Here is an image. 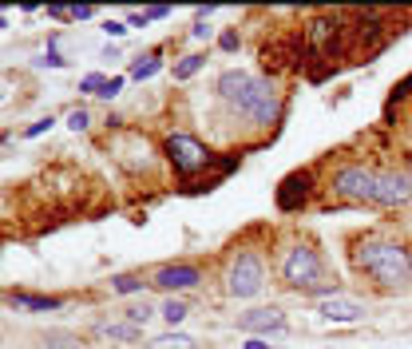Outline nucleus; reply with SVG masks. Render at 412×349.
I'll return each instance as SVG.
<instances>
[{
  "label": "nucleus",
  "instance_id": "nucleus-1",
  "mask_svg": "<svg viewBox=\"0 0 412 349\" xmlns=\"http://www.w3.org/2000/svg\"><path fill=\"white\" fill-rule=\"evenodd\" d=\"M357 270H364L380 290H409L412 286V254L389 238H364L353 250Z\"/></svg>",
  "mask_w": 412,
  "mask_h": 349
},
{
  "label": "nucleus",
  "instance_id": "nucleus-2",
  "mask_svg": "<svg viewBox=\"0 0 412 349\" xmlns=\"http://www.w3.org/2000/svg\"><path fill=\"white\" fill-rule=\"evenodd\" d=\"M325 278V266H321V254L313 246L298 242L293 250H285L282 258V282L293 286V290H321V294H337V286L321 282Z\"/></svg>",
  "mask_w": 412,
  "mask_h": 349
},
{
  "label": "nucleus",
  "instance_id": "nucleus-3",
  "mask_svg": "<svg viewBox=\"0 0 412 349\" xmlns=\"http://www.w3.org/2000/svg\"><path fill=\"white\" fill-rule=\"evenodd\" d=\"M278 111H282L278 83H274L269 76H254L250 92L238 99L234 115H242V119H250V123H258V127H269L274 119H278Z\"/></svg>",
  "mask_w": 412,
  "mask_h": 349
},
{
  "label": "nucleus",
  "instance_id": "nucleus-4",
  "mask_svg": "<svg viewBox=\"0 0 412 349\" xmlns=\"http://www.w3.org/2000/svg\"><path fill=\"white\" fill-rule=\"evenodd\" d=\"M266 286V262L258 250H242L226 270V294L230 298H254Z\"/></svg>",
  "mask_w": 412,
  "mask_h": 349
},
{
  "label": "nucleus",
  "instance_id": "nucleus-5",
  "mask_svg": "<svg viewBox=\"0 0 412 349\" xmlns=\"http://www.w3.org/2000/svg\"><path fill=\"white\" fill-rule=\"evenodd\" d=\"M333 190L349 199V203H373V190H377V171H369L361 163H345L333 174Z\"/></svg>",
  "mask_w": 412,
  "mask_h": 349
},
{
  "label": "nucleus",
  "instance_id": "nucleus-6",
  "mask_svg": "<svg viewBox=\"0 0 412 349\" xmlns=\"http://www.w3.org/2000/svg\"><path fill=\"white\" fill-rule=\"evenodd\" d=\"M167 159L174 163V171L183 174V179H190L194 171H203L206 163H210V151H206L194 135L174 131V135H167Z\"/></svg>",
  "mask_w": 412,
  "mask_h": 349
},
{
  "label": "nucleus",
  "instance_id": "nucleus-7",
  "mask_svg": "<svg viewBox=\"0 0 412 349\" xmlns=\"http://www.w3.org/2000/svg\"><path fill=\"white\" fill-rule=\"evenodd\" d=\"M412 199V179L400 171H377V190L373 203L377 206H404Z\"/></svg>",
  "mask_w": 412,
  "mask_h": 349
},
{
  "label": "nucleus",
  "instance_id": "nucleus-8",
  "mask_svg": "<svg viewBox=\"0 0 412 349\" xmlns=\"http://www.w3.org/2000/svg\"><path fill=\"white\" fill-rule=\"evenodd\" d=\"M238 330L254 333V337H262V333H282L285 330V314L278 310V306H262V310H250V314L238 317Z\"/></svg>",
  "mask_w": 412,
  "mask_h": 349
},
{
  "label": "nucleus",
  "instance_id": "nucleus-9",
  "mask_svg": "<svg viewBox=\"0 0 412 349\" xmlns=\"http://www.w3.org/2000/svg\"><path fill=\"white\" fill-rule=\"evenodd\" d=\"M198 282H203V270L187 266V262H178V266H158L155 278H151V286L167 290V294H174V290H190V286H198Z\"/></svg>",
  "mask_w": 412,
  "mask_h": 349
},
{
  "label": "nucleus",
  "instance_id": "nucleus-10",
  "mask_svg": "<svg viewBox=\"0 0 412 349\" xmlns=\"http://www.w3.org/2000/svg\"><path fill=\"white\" fill-rule=\"evenodd\" d=\"M317 314L325 321H337V326H349V321H361L364 317V306L353 298H341V294H329V298L317 306Z\"/></svg>",
  "mask_w": 412,
  "mask_h": 349
},
{
  "label": "nucleus",
  "instance_id": "nucleus-11",
  "mask_svg": "<svg viewBox=\"0 0 412 349\" xmlns=\"http://www.w3.org/2000/svg\"><path fill=\"white\" fill-rule=\"evenodd\" d=\"M250 83H254V76H250V72H242V68H230V72H222V76H218L214 92H218V99H222V103L238 108V99H242V95L250 92Z\"/></svg>",
  "mask_w": 412,
  "mask_h": 349
},
{
  "label": "nucleus",
  "instance_id": "nucleus-12",
  "mask_svg": "<svg viewBox=\"0 0 412 349\" xmlns=\"http://www.w3.org/2000/svg\"><path fill=\"white\" fill-rule=\"evenodd\" d=\"M333 44H337V24L333 20H313L309 24V48H313L317 56H333Z\"/></svg>",
  "mask_w": 412,
  "mask_h": 349
},
{
  "label": "nucleus",
  "instance_id": "nucleus-13",
  "mask_svg": "<svg viewBox=\"0 0 412 349\" xmlns=\"http://www.w3.org/2000/svg\"><path fill=\"white\" fill-rule=\"evenodd\" d=\"M305 190H309V174L305 171L289 174V179L282 183V190H278V206H282V210H293V206H298V195L305 199Z\"/></svg>",
  "mask_w": 412,
  "mask_h": 349
},
{
  "label": "nucleus",
  "instance_id": "nucleus-14",
  "mask_svg": "<svg viewBox=\"0 0 412 349\" xmlns=\"http://www.w3.org/2000/svg\"><path fill=\"white\" fill-rule=\"evenodd\" d=\"M12 306L16 310H32V314H52V310H60V298H44V294H12Z\"/></svg>",
  "mask_w": 412,
  "mask_h": 349
},
{
  "label": "nucleus",
  "instance_id": "nucleus-15",
  "mask_svg": "<svg viewBox=\"0 0 412 349\" xmlns=\"http://www.w3.org/2000/svg\"><path fill=\"white\" fill-rule=\"evenodd\" d=\"M95 330L115 337V341H135V337H143V326H135V321H99Z\"/></svg>",
  "mask_w": 412,
  "mask_h": 349
},
{
  "label": "nucleus",
  "instance_id": "nucleus-16",
  "mask_svg": "<svg viewBox=\"0 0 412 349\" xmlns=\"http://www.w3.org/2000/svg\"><path fill=\"white\" fill-rule=\"evenodd\" d=\"M151 349H198V341L187 337V333H163V337L151 341Z\"/></svg>",
  "mask_w": 412,
  "mask_h": 349
},
{
  "label": "nucleus",
  "instance_id": "nucleus-17",
  "mask_svg": "<svg viewBox=\"0 0 412 349\" xmlns=\"http://www.w3.org/2000/svg\"><path fill=\"white\" fill-rule=\"evenodd\" d=\"M158 68H163V56H158V52H151V56H143V60L131 63V76H135V79H151Z\"/></svg>",
  "mask_w": 412,
  "mask_h": 349
},
{
  "label": "nucleus",
  "instance_id": "nucleus-18",
  "mask_svg": "<svg viewBox=\"0 0 412 349\" xmlns=\"http://www.w3.org/2000/svg\"><path fill=\"white\" fill-rule=\"evenodd\" d=\"M203 63H206L203 52H190V56H183V60L174 63V79H190L198 68H203Z\"/></svg>",
  "mask_w": 412,
  "mask_h": 349
},
{
  "label": "nucleus",
  "instance_id": "nucleus-19",
  "mask_svg": "<svg viewBox=\"0 0 412 349\" xmlns=\"http://www.w3.org/2000/svg\"><path fill=\"white\" fill-rule=\"evenodd\" d=\"M123 314H127V321H135V326H147V321L155 317V306H151V301L143 298V301H131V306H127Z\"/></svg>",
  "mask_w": 412,
  "mask_h": 349
},
{
  "label": "nucleus",
  "instance_id": "nucleus-20",
  "mask_svg": "<svg viewBox=\"0 0 412 349\" xmlns=\"http://www.w3.org/2000/svg\"><path fill=\"white\" fill-rule=\"evenodd\" d=\"M111 290H115V294H135V290H143V278L139 274H115V278H111Z\"/></svg>",
  "mask_w": 412,
  "mask_h": 349
},
{
  "label": "nucleus",
  "instance_id": "nucleus-21",
  "mask_svg": "<svg viewBox=\"0 0 412 349\" xmlns=\"http://www.w3.org/2000/svg\"><path fill=\"white\" fill-rule=\"evenodd\" d=\"M190 310H187V301H178V298H171V301H163V317L171 321V326H178L183 317H187Z\"/></svg>",
  "mask_w": 412,
  "mask_h": 349
},
{
  "label": "nucleus",
  "instance_id": "nucleus-22",
  "mask_svg": "<svg viewBox=\"0 0 412 349\" xmlns=\"http://www.w3.org/2000/svg\"><path fill=\"white\" fill-rule=\"evenodd\" d=\"M103 83H107V76H99V72H92V76H83V79H79V92H92V95H99V92H103Z\"/></svg>",
  "mask_w": 412,
  "mask_h": 349
},
{
  "label": "nucleus",
  "instance_id": "nucleus-23",
  "mask_svg": "<svg viewBox=\"0 0 412 349\" xmlns=\"http://www.w3.org/2000/svg\"><path fill=\"white\" fill-rule=\"evenodd\" d=\"M87 123H92V119H87V111H83V108H76L72 115H68V127H72V131H83Z\"/></svg>",
  "mask_w": 412,
  "mask_h": 349
},
{
  "label": "nucleus",
  "instance_id": "nucleus-24",
  "mask_svg": "<svg viewBox=\"0 0 412 349\" xmlns=\"http://www.w3.org/2000/svg\"><path fill=\"white\" fill-rule=\"evenodd\" d=\"M119 92H123V76H111L107 83H103V92H99V95H103V99H115Z\"/></svg>",
  "mask_w": 412,
  "mask_h": 349
},
{
  "label": "nucleus",
  "instance_id": "nucleus-25",
  "mask_svg": "<svg viewBox=\"0 0 412 349\" xmlns=\"http://www.w3.org/2000/svg\"><path fill=\"white\" fill-rule=\"evenodd\" d=\"M63 63H68V60H63L60 52H44V56L36 60V68H63Z\"/></svg>",
  "mask_w": 412,
  "mask_h": 349
},
{
  "label": "nucleus",
  "instance_id": "nucleus-26",
  "mask_svg": "<svg viewBox=\"0 0 412 349\" xmlns=\"http://www.w3.org/2000/svg\"><path fill=\"white\" fill-rule=\"evenodd\" d=\"M103 32L119 40V36H127V24H123V20H103Z\"/></svg>",
  "mask_w": 412,
  "mask_h": 349
},
{
  "label": "nucleus",
  "instance_id": "nucleus-27",
  "mask_svg": "<svg viewBox=\"0 0 412 349\" xmlns=\"http://www.w3.org/2000/svg\"><path fill=\"white\" fill-rule=\"evenodd\" d=\"M218 48H222V52H238V32H222Z\"/></svg>",
  "mask_w": 412,
  "mask_h": 349
},
{
  "label": "nucleus",
  "instance_id": "nucleus-28",
  "mask_svg": "<svg viewBox=\"0 0 412 349\" xmlns=\"http://www.w3.org/2000/svg\"><path fill=\"white\" fill-rule=\"evenodd\" d=\"M52 123H56V119L48 115V119H40V123H32L28 131H24V135H28V139H36V135H44V131H48V127H52Z\"/></svg>",
  "mask_w": 412,
  "mask_h": 349
},
{
  "label": "nucleus",
  "instance_id": "nucleus-29",
  "mask_svg": "<svg viewBox=\"0 0 412 349\" xmlns=\"http://www.w3.org/2000/svg\"><path fill=\"white\" fill-rule=\"evenodd\" d=\"M151 20H147V12H127V28H147Z\"/></svg>",
  "mask_w": 412,
  "mask_h": 349
},
{
  "label": "nucleus",
  "instance_id": "nucleus-30",
  "mask_svg": "<svg viewBox=\"0 0 412 349\" xmlns=\"http://www.w3.org/2000/svg\"><path fill=\"white\" fill-rule=\"evenodd\" d=\"M48 16H52V20H72V8H63V4H48Z\"/></svg>",
  "mask_w": 412,
  "mask_h": 349
},
{
  "label": "nucleus",
  "instance_id": "nucleus-31",
  "mask_svg": "<svg viewBox=\"0 0 412 349\" xmlns=\"http://www.w3.org/2000/svg\"><path fill=\"white\" fill-rule=\"evenodd\" d=\"M92 4H76V8H72V20H92Z\"/></svg>",
  "mask_w": 412,
  "mask_h": 349
},
{
  "label": "nucleus",
  "instance_id": "nucleus-32",
  "mask_svg": "<svg viewBox=\"0 0 412 349\" xmlns=\"http://www.w3.org/2000/svg\"><path fill=\"white\" fill-rule=\"evenodd\" d=\"M190 36H194V40H206V36H210V28H206V20H198V24L190 28Z\"/></svg>",
  "mask_w": 412,
  "mask_h": 349
},
{
  "label": "nucleus",
  "instance_id": "nucleus-33",
  "mask_svg": "<svg viewBox=\"0 0 412 349\" xmlns=\"http://www.w3.org/2000/svg\"><path fill=\"white\" fill-rule=\"evenodd\" d=\"M52 341H56V346H52V349H76V341H72V337H63V333H56Z\"/></svg>",
  "mask_w": 412,
  "mask_h": 349
},
{
  "label": "nucleus",
  "instance_id": "nucleus-34",
  "mask_svg": "<svg viewBox=\"0 0 412 349\" xmlns=\"http://www.w3.org/2000/svg\"><path fill=\"white\" fill-rule=\"evenodd\" d=\"M163 16H171V8H163V4H158V8H147V20H163Z\"/></svg>",
  "mask_w": 412,
  "mask_h": 349
},
{
  "label": "nucleus",
  "instance_id": "nucleus-35",
  "mask_svg": "<svg viewBox=\"0 0 412 349\" xmlns=\"http://www.w3.org/2000/svg\"><path fill=\"white\" fill-rule=\"evenodd\" d=\"M4 24H8V20H4V12H0V28H4Z\"/></svg>",
  "mask_w": 412,
  "mask_h": 349
},
{
  "label": "nucleus",
  "instance_id": "nucleus-36",
  "mask_svg": "<svg viewBox=\"0 0 412 349\" xmlns=\"http://www.w3.org/2000/svg\"><path fill=\"white\" fill-rule=\"evenodd\" d=\"M107 349H119V346H107Z\"/></svg>",
  "mask_w": 412,
  "mask_h": 349
}]
</instances>
